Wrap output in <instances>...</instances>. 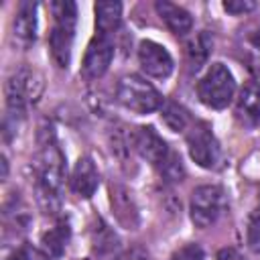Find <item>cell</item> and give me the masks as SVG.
Instances as JSON below:
<instances>
[{"label":"cell","mask_w":260,"mask_h":260,"mask_svg":"<svg viewBox=\"0 0 260 260\" xmlns=\"http://www.w3.org/2000/svg\"><path fill=\"white\" fill-rule=\"evenodd\" d=\"M37 201L45 213H57L61 209V191L65 183V154L57 142L51 126H41L39 154H37Z\"/></svg>","instance_id":"1"},{"label":"cell","mask_w":260,"mask_h":260,"mask_svg":"<svg viewBox=\"0 0 260 260\" xmlns=\"http://www.w3.org/2000/svg\"><path fill=\"white\" fill-rule=\"evenodd\" d=\"M45 89V77L39 69L30 65L18 67L4 83V98H6V110L8 118L20 120L24 118L26 110L37 104Z\"/></svg>","instance_id":"2"},{"label":"cell","mask_w":260,"mask_h":260,"mask_svg":"<svg viewBox=\"0 0 260 260\" xmlns=\"http://www.w3.org/2000/svg\"><path fill=\"white\" fill-rule=\"evenodd\" d=\"M51 14H53V28L49 35V47L55 63L59 67H67L71 59V45H73V32L77 22V6L69 0H57L51 2Z\"/></svg>","instance_id":"3"},{"label":"cell","mask_w":260,"mask_h":260,"mask_svg":"<svg viewBox=\"0 0 260 260\" xmlns=\"http://www.w3.org/2000/svg\"><path fill=\"white\" fill-rule=\"evenodd\" d=\"M116 98L126 110L134 114H150L160 110L165 104L160 91L150 81H146L142 75L136 73H128L120 77L116 87Z\"/></svg>","instance_id":"4"},{"label":"cell","mask_w":260,"mask_h":260,"mask_svg":"<svg viewBox=\"0 0 260 260\" xmlns=\"http://www.w3.org/2000/svg\"><path fill=\"white\" fill-rule=\"evenodd\" d=\"M197 95L201 104L211 110L228 108L236 95V79L232 71L223 63H211L197 83Z\"/></svg>","instance_id":"5"},{"label":"cell","mask_w":260,"mask_h":260,"mask_svg":"<svg viewBox=\"0 0 260 260\" xmlns=\"http://www.w3.org/2000/svg\"><path fill=\"white\" fill-rule=\"evenodd\" d=\"M228 197L219 185H199L191 193L189 215L195 228H211L225 211Z\"/></svg>","instance_id":"6"},{"label":"cell","mask_w":260,"mask_h":260,"mask_svg":"<svg viewBox=\"0 0 260 260\" xmlns=\"http://www.w3.org/2000/svg\"><path fill=\"white\" fill-rule=\"evenodd\" d=\"M189 156L201 169H217L221 162V146L207 126H193L187 132Z\"/></svg>","instance_id":"7"},{"label":"cell","mask_w":260,"mask_h":260,"mask_svg":"<svg viewBox=\"0 0 260 260\" xmlns=\"http://www.w3.org/2000/svg\"><path fill=\"white\" fill-rule=\"evenodd\" d=\"M112 59H114V41H112V37L95 32V37L89 41V45L85 49V55H83V65H81L83 75L89 77V79L102 77L108 71Z\"/></svg>","instance_id":"8"},{"label":"cell","mask_w":260,"mask_h":260,"mask_svg":"<svg viewBox=\"0 0 260 260\" xmlns=\"http://www.w3.org/2000/svg\"><path fill=\"white\" fill-rule=\"evenodd\" d=\"M138 63L146 75L156 77V79L169 77L175 67L171 53L154 41H142L138 45Z\"/></svg>","instance_id":"9"},{"label":"cell","mask_w":260,"mask_h":260,"mask_svg":"<svg viewBox=\"0 0 260 260\" xmlns=\"http://www.w3.org/2000/svg\"><path fill=\"white\" fill-rule=\"evenodd\" d=\"M130 136H132V148L154 167H158L171 152L167 142L152 126H140L134 132H130Z\"/></svg>","instance_id":"10"},{"label":"cell","mask_w":260,"mask_h":260,"mask_svg":"<svg viewBox=\"0 0 260 260\" xmlns=\"http://www.w3.org/2000/svg\"><path fill=\"white\" fill-rule=\"evenodd\" d=\"M110 203L114 209V215L120 225L126 230H136L138 225V207L132 197V191L122 185V183H112L110 185Z\"/></svg>","instance_id":"11"},{"label":"cell","mask_w":260,"mask_h":260,"mask_svg":"<svg viewBox=\"0 0 260 260\" xmlns=\"http://www.w3.org/2000/svg\"><path fill=\"white\" fill-rule=\"evenodd\" d=\"M236 118L246 128L260 124V83L246 81L242 85L236 98Z\"/></svg>","instance_id":"12"},{"label":"cell","mask_w":260,"mask_h":260,"mask_svg":"<svg viewBox=\"0 0 260 260\" xmlns=\"http://www.w3.org/2000/svg\"><path fill=\"white\" fill-rule=\"evenodd\" d=\"M37 4L30 0H24L18 4L14 20H12V37L14 43L22 49L30 47L37 41Z\"/></svg>","instance_id":"13"},{"label":"cell","mask_w":260,"mask_h":260,"mask_svg":"<svg viewBox=\"0 0 260 260\" xmlns=\"http://www.w3.org/2000/svg\"><path fill=\"white\" fill-rule=\"evenodd\" d=\"M69 185H71V191L77 197H83V199H89L95 193V189L100 185V175H98V169H95V165L89 156H79L77 158V162L71 171Z\"/></svg>","instance_id":"14"},{"label":"cell","mask_w":260,"mask_h":260,"mask_svg":"<svg viewBox=\"0 0 260 260\" xmlns=\"http://www.w3.org/2000/svg\"><path fill=\"white\" fill-rule=\"evenodd\" d=\"M89 238H91L93 254L98 258H118L120 256L122 242H120L118 234L102 217H95V221L89 230Z\"/></svg>","instance_id":"15"},{"label":"cell","mask_w":260,"mask_h":260,"mask_svg":"<svg viewBox=\"0 0 260 260\" xmlns=\"http://www.w3.org/2000/svg\"><path fill=\"white\" fill-rule=\"evenodd\" d=\"M236 49L240 59L252 73L260 71V28L256 24H248L240 28L236 37Z\"/></svg>","instance_id":"16"},{"label":"cell","mask_w":260,"mask_h":260,"mask_svg":"<svg viewBox=\"0 0 260 260\" xmlns=\"http://www.w3.org/2000/svg\"><path fill=\"white\" fill-rule=\"evenodd\" d=\"M158 16L165 20V24L169 26V30L177 37H185L191 32L193 28V16L179 4H173L169 0H158L154 4Z\"/></svg>","instance_id":"17"},{"label":"cell","mask_w":260,"mask_h":260,"mask_svg":"<svg viewBox=\"0 0 260 260\" xmlns=\"http://www.w3.org/2000/svg\"><path fill=\"white\" fill-rule=\"evenodd\" d=\"M4 234L8 236L10 232H14L16 236L26 232L28 223H30V213L28 207L24 205V201L20 199L18 193H12L10 199H6L4 203Z\"/></svg>","instance_id":"18"},{"label":"cell","mask_w":260,"mask_h":260,"mask_svg":"<svg viewBox=\"0 0 260 260\" xmlns=\"http://www.w3.org/2000/svg\"><path fill=\"white\" fill-rule=\"evenodd\" d=\"M95 12V28L100 35L112 37L114 30H118L122 20V4L120 2H98L93 6Z\"/></svg>","instance_id":"19"},{"label":"cell","mask_w":260,"mask_h":260,"mask_svg":"<svg viewBox=\"0 0 260 260\" xmlns=\"http://www.w3.org/2000/svg\"><path fill=\"white\" fill-rule=\"evenodd\" d=\"M211 47H213V39L205 30L193 35L187 41L185 53H187V61H189V65H191L193 71H199L205 65V61H207V57L211 53Z\"/></svg>","instance_id":"20"},{"label":"cell","mask_w":260,"mask_h":260,"mask_svg":"<svg viewBox=\"0 0 260 260\" xmlns=\"http://www.w3.org/2000/svg\"><path fill=\"white\" fill-rule=\"evenodd\" d=\"M67 242H69V225L63 219H59L49 232L43 234V250L51 258H59L63 254Z\"/></svg>","instance_id":"21"},{"label":"cell","mask_w":260,"mask_h":260,"mask_svg":"<svg viewBox=\"0 0 260 260\" xmlns=\"http://www.w3.org/2000/svg\"><path fill=\"white\" fill-rule=\"evenodd\" d=\"M160 118L162 122L167 124L169 130L173 132H183L189 124V114L185 108H181L179 104L175 102H165L162 108H160Z\"/></svg>","instance_id":"22"},{"label":"cell","mask_w":260,"mask_h":260,"mask_svg":"<svg viewBox=\"0 0 260 260\" xmlns=\"http://www.w3.org/2000/svg\"><path fill=\"white\" fill-rule=\"evenodd\" d=\"M110 142H112V152L118 156L120 165L122 167L130 165L132 162V136H128L120 128H114V132L110 136Z\"/></svg>","instance_id":"23"},{"label":"cell","mask_w":260,"mask_h":260,"mask_svg":"<svg viewBox=\"0 0 260 260\" xmlns=\"http://www.w3.org/2000/svg\"><path fill=\"white\" fill-rule=\"evenodd\" d=\"M156 169L160 171V177H162L165 181H169V183H177V181H181L183 175H185L183 165H181V158H179V154L173 152V150L169 152V156H167Z\"/></svg>","instance_id":"24"},{"label":"cell","mask_w":260,"mask_h":260,"mask_svg":"<svg viewBox=\"0 0 260 260\" xmlns=\"http://www.w3.org/2000/svg\"><path fill=\"white\" fill-rule=\"evenodd\" d=\"M246 242L252 252H260V207H256L248 217Z\"/></svg>","instance_id":"25"},{"label":"cell","mask_w":260,"mask_h":260,"mask_svg":"<svg viewBox=\"0 0 260 260\" xmlns=\"http://www.w3.org/2000/svg\"><path fill=\"white\" fill-rule=\"evenodd\" d=\"M10 260H51V256L32 244H22L12 252Z\"/></svg>","instance_id":"26"},{"label":"cell","mask_w":260,"mask_h":260,"mask_svg":"<svg viewBox=\"0 0 260 260\" xmlns=\"http://www.w3.org/2000/svg\"><path fill=\"white\" fill-rule=\"evenodd\" d=\"M171 260H205V254L199 244H185L173 252Z\"/></svg>","instance_id":"27"},{"label":"cell","mask_w":260,"mask_h":260,"mask_svg":"<svg viewBox=\"0 0 260 260\" xmlns=\"http://www.w3.org/2000/svg\"><path fill=\"white\" fill-rule=\"evenodd\" d=\"M256 8V2L252 0H228L223 2V10L230 14H246Z\"/></svg>","instance_id":"28"},{"label":"cell","mask_w":260,"mask_h":260,"mask_svg":"<svg viewBox=\"0 0 260 260\" xmlns=\"http://www.w3.org/2000/svg\"><path fill=\"white\" fill-rule=\"evenodd\" d=\"M116 260H150V254L142 246H132L126 252H122Z\"/></svg>","instance_id":"29"},{"label":"cell","mask_w":260,"mask_h":260,"mask_svg":"<svg viewBox=\"0 0 260 260\" xmlns=\"http://www.w3.org/2000/svg\"><path fill=\"white\" fill-rule=\"evenodd\" d=\"M215 260H244L242 254L236 248H221L215 256Z\"/></svg>","instance_id":"30"},{"label":"cell","mask_w":260,"mask_h":260,"mask_svg":"<svg viewBox=\"0 0 260 260\" xmlns=\"http://www.w3.org/2000/svg\"><path fill=\"white\" fill-rule=\"evenodd\" d=\"M8 175V162H6V156H2V179H6Z\"/></svg>","instance_id":"31"},{"label":"cell","mask_w":260,"mask_h":260,"mask_svg":"<svg viewBox=\"0 0 260 260\" xmlns=\"http://www.w3.org/2000/svg\"><path fill=\"white\" fill-rule=\"evenodd\" d=\"M258 207H260V205H258Z\"/></svg>","instance_id":"32"}]
</instances>
